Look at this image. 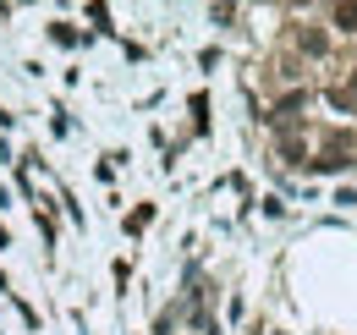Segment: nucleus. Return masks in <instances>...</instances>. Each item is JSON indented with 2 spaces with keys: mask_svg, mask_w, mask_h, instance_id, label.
<instances>
[{
  "mask_svg": "<svg viewBox=\"0 0 357 335\" xmlns=\"http://www.w3.org/2000/svg\"><path fill=\"white\" fill-rule=\"evenodd\" d=\"M335 28H341V34H357V0H335Z\"/></svg>",
  "mask_w": 357,
  "mask_h": 335,
  "instance_id": "1",
  "label": "nucleus"
},
{
  "mask_svg": "<svg viewBox=\"0 0 357 335\" xmlns=\"http://www.w3.org/2000/svg\"><path fill=\"white\" fill-rule=\"evenodd\" d=\"M297 44H303V55H324V50H330V39H324L319 28H303V34H297Z\"/></svg>",
  "mask_w": 357,
  "mask_h": 335,
  "instance_id": "2",
  "label": "nucleus"
},
{
  "mask_svg": "<svg viewBox=\"0 0 357 335\" xmlns=\"http://www.w3.org/2000/svg\"><path fill=\"white\" fill-rule=\"evenodd\" d=\"M303 99H308V94H286V99L275 105V116H269V121H286V116H297V110H303Z\"/></svg>",
  "mask_w": 357,
  "mask_h": 335,
  "instance_id": "3",
  "label": "nucleus"
},
{
  "mask_svg": "<svg viewBox=\"0 0 357 335\" xmlns=\"http://www.w3.org/2000/svg\"><path fill=\"white\" fill-rule=\"evenodd\" d=\"M347 94H352V99H357V77H352V88H347Z\"/></svg>",
  "mask_w": 357,
  "mask_h": 335,
  "instance_id": "4",
  "label": "nucleus"
}]
</instances>
